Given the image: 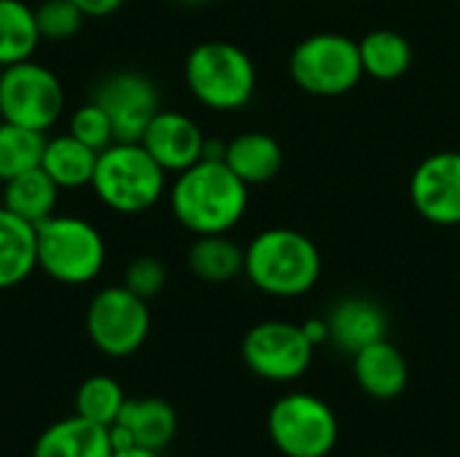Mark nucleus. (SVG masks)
I'll return each mask as SVG.
<instances>
[{"instance_id":"30","label":"nucleus","mask_w":460,"mask_h":457,"mask_svg":"<svg viewBox=\"0 0 460 457\" xmlns=\"http://www.w3.org/2000/svg\"><path fill=\"white\" fill-rule=\"evenodd\" d=\"M86 16H94V19H100V16H111L113 11H119L127 0H73Z\"/></svg>"},{"instance_id":"9","label":"nucleus","mask_w":460,"mask_h":457,"mask_svg":"<svg viewBox=\"0 0 460 457\" xmlns=\"http://www.w3.org/2000/svg\"><path fill=\"white\" fill-rule=\"evenodd\" d=\"M148 331H151L148 302L132 294L127 286L102 288L89 302L86 334L100 353L111 358H127L146 345Z\"/></svg>"},{"instance_id":"20","label":"nucleus","mask_w":460,"mask_h":457,"mask_svg":"<svg viewBox=\"0 0 460 457\" xmlns=\"http://www.w3.org/2000/svg\"><path fill=\"white\" fill-rule=\"evenodd\" d=\"M189 269L202 283H232L245 272V248L229 234H202L189 248Z\"/></svg>"},{"instance_id":"36","label":"nucleus","mask_w":460,"mask_h":457,"mask_svg":"<svg viewBox=\"0 0 460 457\" xmlns=\"http://www.w3.org/2000/svg\"><path fill=\"white\" fill-rule=\"evenodd\" d=\"M350 3H358V0H350Z\"/></svg>"},{"instance_id":"27","label":"nucleus","mask_w":460,"mask_h":457,"mask_svg":"<svg viewBox=\"0 0 460 457\" xmlns=\"http://www.w3.org/2000/svg\"><path fill=\"white\" fill-rule=\"evenodd\" d=\"M86 13L73 0H43L35 8L40 40H67L84 27Z\"/></svg>"},{"instance_id":"10","label":"nucleus","mask_w":460,"mask_h":457,"mask_svg":"<svg viewBox=\"0 0 460 457\" xmlns=\"http://www.w3.org/2000/svg\"><path fill=\"white\" fill-rule=\"evenodd\" d=\"M243 364L267 382H294L313 366L315 345L307 339L302 323L261 321L243 337Z\"/></svg>"},{"instance_id":"15","label":"nucleus","mask_w":460,"mask_h":457,"mask_svg":"<svg viewBox=\"0 0 460 457\" xmlns=\"http://www.w3.org/2000/svg\"><path fill=\"white\" fill-rule=\"evenodd\" d=\"M353 358V377L358 388L375 401H394L407 391L410 366L404 353L385 339L367 345Z\"/></svg>"},{"instance_id":"29","label":"nucleus","mask_w":460,"mask_h":457,"mask_svg":"<svg viewBox=\"0 0 460 457\" xmlns=\"http://www.w3.org/2000/svg\"><path fill=\"white\" fill-rule=\"evenodd\" d=\"M164 283H167V269H164V264H162L156 256H137V259L127 267L124 283H121V286H127V288H129L132 294H137L140 299L151 302L154 296L162 294Z\"/></svg>"},{"instance_id":"6","label":"nucleus","mask_w":460,"mask_h":457,"mask_svg":"<svg viewBox=\"0 0 460 457\" xmlns=\"http://www.w3.org/2000/svg\"><path fill=\"white\" fill-rule=\"evenodd\" d=\"M288 73L294 83L313 97H342L364 78L358 40L342 32L307 35L294 46Z\"/></svg>"},{"instance_id":"3","label":"nucleus","mask_w":460,"mask_h":457,"mask_svg":"<svg viewBox=\"0 0 460 457\" xmlns=\"http://www.w3.org/2000/svg\"><path fill=\"white\" fill-rule=\"evenodd\" d=\"M167 189V172L143 143H111L97 154L92 175L94 197L121 215L151 210Z\"/></svg>"},{"instance_id":"35","label":"nucleus","mask_w":460,"mask_h":457,"mask_svg":"<svg viewBox=\"0 0 460 457\" xmlns=\"http://www.w3.org/2000/svg\"><path fill=\"white\" fill-rule=\"evenodd\" d=\"M0 75H3V67H0Z\"/></svg>"},{"instance_id":"26","label":"nucleus","mask_w":460,"mask_h":457,"mask_svg":"<svg viewBox=\"0 0 460 457\" xmlns=\"http://www.w3.org/2000/svg\"><path fill=\"white\" fill-rule=\"evenodd\" d=\"M124 401H127V396L113 377L94 374V377L84 380L81 388L75 391V415L108 428L119 420Z\"/></svg>"},{"instance_id":"21","label":"nucleus","mask_w":460,"mask_h":457,"mask_svg":"<svg viewBox=\"0 0 460 457\" xmlns=\"http://www.w3.org/2000/svg\"><path fill=\"white\" fill-rule=\"evenodd\" d=\"M97 154L100 151L89 148L86 143L75 140L67 132V135L46 140L40 167L46 170V175L59 189H81V186H92V175H94V167H97Z\"/></svg>"},{"instance_id":"28","label":"nucleus","mask_w":460,"mask_h":457,"mask_svg":"<svg viewBox=\"0 0 460 457\" xmlns=\"http://www.w3.org/2000/svg\"><path fill=\"white\" fill-rule=\"evenodd\" d=\"M67 132L75 140H81L89 148H94V151H105L111 143H116L113 124H111L108 113L94 100H89V102H84L81 108L73 110L70 124H67Z\"/></svg>"},{"instance_id":"2","label":"nucleus","mask_w":460,"mask_h":457,"mask_svg":"<svg viewBox=\"0 0 460 457\" xmlns=\"http://www.w3.org/2000/svg\"><path fill=\"white\" fill-rule=\"evenodd\" d=\"M321 250L296 229L272 226L259 232L245 248L248 283L275 299H299L321 280Z\"/></svg>"},{"instance_id":"1","label":"nucleus","mask_w":460,"mask_h":457,"mask_svg":"<svg viewBox=\"0 0 460 457\" xmlns=\"http://www.w3.org/2000/svg\"><path fill=\"white\" fill-rule=\"evenodd\" d=\"M248 183L226 162L199 159L170 186V210L191 234H229L248 213Z\"/></svg>"},{"instance_id":"16","label":"nucleus","mask_w":460,"mask_h":457,"mask_svg":"<svg viewBox=\"0 0 460 457\" xmlns=\"http://www.w3.org/2000/svg\"><path fill=\"white\" fill-rule=\"evenodd\" d=\"M108 428L81 415L51 423L32 444V457H111Z\"/></svg>"},{"instance_id":"13","label":"nucleus","mask_w":460,"mask_h":457,"mask_svg":"<svg viewBox=\"0 0 460 457\" xmlns=\"http://www.w3.org/2000/svg\"><path fill=\"white\" fill-rule=\"evenodd\" d=\"M205 132L199 129V124L181 113V110H159L148 129L143 132L140 143L146 145V151L162 164L164 172H183L191 164H197L202 159L205 151Z\"/></svg>"},{"instance_id":"34","label":"nucleus","mask_w":460,"mask_h":457,"mask_svg":"<svg viewBox=\"0 0 460 457\" xmlns=\"http://www.w3.org/2000/svg\"><path fill=\"white\" fill-rule=\"evenodd\" d=\"M377 457H394V455H377Z\"/></svg>"},{"instance_id":"5","label":"nucleus","mask_w":460,"mask_h":457,"mask_svg":"<svg viewBox=\"0 0 460 457\" xmlns=\"http://www.w3.org/2000/svg\"><path fill=\"white\" fill-rule=\"evenodd\" d=\"M105 240L78 215H51L38 224V267L62 286L92 283L105 267Z\"/></svg>"},{"instance_id":"18","label":"nucleus","mask_w":460,"mask_h":457,"mask_svg":"<svg viewBox=\"0 0 460 457\" xmlns=\"http://www.w3.org/2000/svg\"><path fill=\"white\" fill-rule=\"evenodd\" d=\"M224 162L248 186L270 183L283 170V148L267 132H243L226 143Z\"/></svg>"},{"instance_id":"23","label":"nucleus","mask_w":460,"mask_h":457,"mask_svg":"<svg viewBox=\"0 0 460 457\" xmlns=\"http://www.w3.org/2000/svg\"><path fill=\"white\" fill-rule=\"evenodd\" d=\"M364 75L375 81H396L412 65V43L388 27L372 30L358 40Z\"/></svg>"},{"instance_id":"11","label":"nucleus","mask_w":460,"mask_h":457,"mask_svg":"<svg viewBox=\"0 0 460 457\" xmlns=\"http://www.w3.org/2000/svg\"><path fill=\"white\" fill-rule=\"evenodd\" d=\"M92 100L108 113L119 143H140L151 119L162 110L156 83L137 70H119L105 75Z\"/></svg>"},{"instance_id":"17","label":"nucleus","mask_w":460,"mask_h":457,"mask_svg":"<svg viewBox=\"0 0 460 457\" xmlns=\"http://www.w3.org/2000/svg\"><path fill=\"white\" fill-rule=\"evenodd\" d=\"M38 269V226L0 205V291L16 288Z\"/></svg>"},{"instance_id":"25","label":"nucleus","mask_w":460,"mask_h":457,"mask_svg":"<svg viewBox=\"0 0 460 457\" xmlns=\"http://www.w3.org/2000/svg\"><path fill=\"white\" fill-rule=\"evenodd\" d=\"M43 148H46L43 132L11 121H0V183L40 167Z\"/></svg>"},{"instance_id":"7","label":"nucleus","mask_w":460,"mask_h":457,"mask_svg":"<svg viewBox=\"0 0 460 457\" xmlns=\"http://www.w3.org/2000/svg\"><path fill=\"white\" fill-rule=\"evenodd\" d=\"M267 434L286 457H326L340 439L334 409L313 393H286L267 412Z\"/></svg>"},{"instance_id":"12","label":"nucleus","mask_w":460,"mask_h":457,"mask_svg":"<svg viewBox=\"0 0 460 457\" xmlns=\"http://www.w3.org/2000/svg\"><path fill=\"white\" fill-rule=\"evenodd\" d=\"M410 202L434 226H460V151L431 154L415 167Z\"/></svg>"},{"instance_id":"4","label":"nucleus","mask_w":460,"mask_h":457,"mask_svg":"<svg viewBox=\"0 0 460 457\" xmlns=\"http://www.w3.org/2000/svg\"><path fill=\"white\" fill-rule=\"evenodd\" d=\"M183 78L194 100L218 113L240 110L256 94V65L243 46L229 40L197 43L186 57Z\"/></svg>"},{"instance_id":"19","label":"nucleus","mask_w":460,"mask_h":457,"mask_svg":"<svg viewBox=\"0 0 460 457\" xmlns=\"http://www.w3.org/2000/svg\"><path fill=\"white\" fill-rule=\"evenodd\" d=\"M135 439V447L164 453L175 434H178V415L170 401L146 396V399H127L121 407L119 420Z\"/></svg>"},{"instance_id":"14","label":"nucleus","mask_w":460,"mask_h":457,"mask_svg":"<svg viewBox=\"0 0 460 457\" xmlns=\"http://www.w3.org/2000/svg\"><path fill=\"white\" fill-rule=\"evenodd\" d=\"M326 323H329V342H334V347L348 356H356L367 345L388 337L385 310L375 299H367V296L340 299L329 310Z\"/></svg>"},{"instance_id":"33","label":"nucleus","mask_w":460,"mask_h":457,"mask_svg":"<svg viewBox=\"0 0 460 457\" xmlns=\"http://www.w3.org/2000/svg\"><path fill=\"white\" fill-rule=\"evenodd\" d=\"M175 3H181V5H202L208 0H175Z\"/></svg>"},{"instance_id":"31","label":"nucleus","mask_w":460,"mask_h":457,"mask_svg":"<svg viewBox=\"0 0 460 457\" xmlns=\"http://www.w3.org/2000/svg\"><path fill=\"white\" fill-rule=\"evenodd\" d=\"M302 329H305L307 339H310L315 347L323 345V342H329V323H326V318H310V321L302 323Z\"/></svg>"},{"instance_id":"32","label":"nucleus","mask_w":460,"mask_h":457,"mask_svg":"<svg viewBox=\"0 0 460 457\" xmlns=\"http://www.w3.org/2000/svg\"><path fill=\"white\" fill-rule=\"evenodd\" d=\"M111 457H162V453H154V450H143V447H129V450L113 453Z\"/></svg>"},{"instance_id":"8","label":"nucleus","mask_w":460,"mask_h":457,"mask_svg":"<svg viewBox=\"0 0 460 457\" xmlns=\"http://www.w3.org/2000/svg\"><path fill=\"white\" fill-rule=\"evenodd\" d=\"M65 110V89L54 70L32 59L3 67L0 75V119L46 132Z\"/></svg>"},{"instance_id":"22","label":"nucleus","mask_w":460,"mask_h":457,"mask_svg":"<svg viewBox=\"0 0 460 457\" xmlns=\"http://www.w3.org/2000/svg\"><path fill=\"white\" fill-rule=\"evenodd\" d=\"M57 199L59 186L46 175L43 167H35L3 183V207H8L11 213L35 226L54 215Z\"/></svg>"},{"instance_id":"24","label":"nucleus","mask_w":460,"mask_h":457,"mask_svg":"<svg viewBox=\"0 0 460 457\" xmlns=\"http://www.w3.org/2000/svg\"><path fill=\"white\" fill-rule=\"evenodd\" d=\"M40 32L35 8L22 0H0V67H11L35 54Z\"/></svg>"}]
</instances>
